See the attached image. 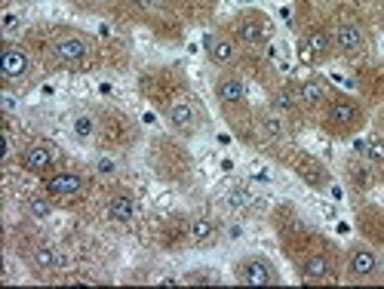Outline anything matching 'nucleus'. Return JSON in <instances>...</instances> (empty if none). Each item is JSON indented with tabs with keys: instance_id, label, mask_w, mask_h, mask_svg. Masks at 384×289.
I'll use <instances>...</instances> for the list:
<instances>
[{
	"instance_id": "3",
	"label": "nucleus",
	"mask_w": 384,
	"mask_h": 289,
	"mask_svg": "<svg viewBox=\"0 0 384 289\" xmlns=\"http://www.w3.org/2000/svg\"><path fill=\"white\" fill-rule=\"evenodd\" d=\"M378 271H381V258H378V253L372 246H366V244H357L351 249V256H348V274L353 277V280H375L378 277Z\"/></svg>"
},
{
	"instance_id": "27",
	"label": "nucleus",
	"mask_w": 384,
	"mask_h": 289,
	"mask_svg": "<svg viewBox=\"0 0 384 289\" xmlns=\"http://www.w3.org/2000/svg\"><path fill=\"white\" fill-rule=\"evenodd\" d=\"M4 22H6V28H16V16H13V13H6V16H4Z\"/></svg>"
},
{
	"instance_id": "12",
	"label": "nucleus",
	"mask_w": 384,
	"mask_h": 289,
	"mask_svg": "<svg viewBox=\"0 0 384 289\" xmlns=\"http://www.w3.org/2000/svg\"><path fill=\"white\" fill-rule=\"evenodd\" d=\"M108 219L117 222V225H129L136 219V197L129 191H117L114 197L108 200Z\"/></svg>"
},
{
	"instance_id": "25",
	"label": "nucleus",
	"mask_w": 384,
	"mask_h": 289,
	"mask_svg": "<svg viewBox=\"0 0 384 289\" xmlns=\"http://www.w3.org/2000/svg\"><path fill=\"white\" fill-rule=\"evenodd\" d=\"M129 4H133L138 13H151V9L157 6V0H129Z\"/></svg>"
},
{
	"instance_id": "5",
	"label": "nucleus",
	"mask_w": 384,
	"mask_h": 289,
	"mask_svg": "<svg viewBox=\"0 0 384 289\" xmlns=\"http://www.w3.org/2000/svg\"><path fill=\"white\" fill-rule=\"evenodd\" d=\"M53 55L59 62H65V65H77V62H83L89 55V40L87 37H80V34H65V37H59V40L53 43Z\"/></svg>"
},
{
	"instance_id": "6",
	"label": "nucleus",
	"mask_w": 384,
	"mask_h": 289,
	"mask_svg": "<svg viewBox=\"0 0 384 289\" xmlns=\"http://www.w3.org/2000/svg\"><path fill=\"white\" fill-rule=\"evenodd\" d=\"M332 40H335V50L341 55H357L363 50V43H366V37H363L357 22H339L332 31Z\"/></svg>"
},
{
	"instance_id": "7",
	"label": "nucleus",
	"mask_w": 384,
	"mask_h": 289,
	"mask_svg": "<svg viewBox=\"0 0 384 289\" xmlns=\"http://www.w3.org/2000/svg\"><path fill=\"white\" fill-rule=\"evenodd\" d=\"M234 31H237V37L243 43H265L268 40V34H270V28L268 22L261 18L258 13H246V16H240L237 18V25H234Z\"/></svg>"
},
{
	"instance_id": "1",
	"label": "nucleus",
	"mask_w": 384,
	"mask_h": 289,
	"mask_svg": "<svg viewBox=\"0 0 384 289\" xmlns=\"http://www.w3.org/2000/svg\"><path fill=\"white\" fill-rule=\"evenodd\" d=\"M234 277H237V283H243V286H274V283H280L277 268L270 265L265 256L237 258V265H234Z\"/></svg>"
},
{
	"instance_id": "24",
	"label": "nucleus",
	"mask_w": 384,
	"mask_h": 289,
	"mask_svg": "<svg viewBox=\"0 0 384 289\" xmlns=\"http://www.w3.org/2000/svg\"><path fill=\"white\" fill-rule=\"evenodd\" d=\"M298 59H302L305 65H317V55L311 53V46H307L305 37H302V40H298Z\"/></svg>"
},
{
	"instance_id": "22",
	"label": "nucleus",
	"mask_w": 384,
	"mask_h": 289,
	"mask_svg": "<svg viewBox=\"0 0 384 289\" xmlns=\"http://www.w3.org/2000/svg\"><path fill=\"white\" fill-rule=\"evenodd\" d=\"M71 133L77 136V138H83V142H87V138H89L92 133H96V120H92V114H77V117H74Z\"/></svg>"
},
{
	"instance_id": "11",
	"label": "nucleus",
	"mask_w": 384,
	"mask_h": 289,
	"mask_svg": "<svg viewBox=\"0 0 384 289\" xmlns=\"http://www.w3.org/2000/svg\"><path fill=\"white\" fill-rule=\"evenodd\" d=\"M212 89H215V99H219L221 105H240V102L246 99V83H243L237 74H221Z\"/></svg>"
},
{
	"instance_id": "14",
	"label": "nucleus",
	"mask_w": 384,
	"mask_h": 289,
	"mask_svg": "<svg viewBox=\"0 0 384 289\" xmlns=\"http://www.w3.org/2000/svg\"><path fill=\"white\" fill-rule=\"evenodd\" d=\"M329 274H332V262H329V256H323V253H314L302 262V277L311 283H320Z\"/></svg>"
},
{
	"instance_id": "2",
	"label": "nucleus",
	"mask_w": 384,
	"mask_h": 289,
	"mask_svg": "<svg viewBox=\"0 0 384 289\" xmlns=\"http://www.w3.org/2000/svg\"><path fill=\"white\" fill-rule=\"evenodd\" d=\"M360 108L353 99H332L329 102V111H326V124H329L332 133H353L360 126Z\"/></svg>"
},
{
	"instance_id": "26",
	"label": "nucleus",
	"mask_w": 384,
	"mask_h": 289,
	"mask_svg": "<svg viewBox=\"0 0 384 289\" xmlns=\"http://www.w3.org/2000/svg\"><path fill=\"white\" fill-rule=\"evenodd\" d=\"M99 173L111 175V173H114V160H105V157H102V160H99Z\"/></svg>"
},
{
	"instance_id": "18",
	"label": "nucleus",
	"mask_w": 384,
	"mask_h": 289,
	"mask_svg": "<svg viewBox=\"0 0 384 289\" xmlns=\"http://www.w3.org/2000/svg\"><path fill=\"white\" fill-rule=\"evenodd\" d=\"M53 194H31L28 197V212H31V219H50L53 216Z\"/></svg>"
},
{
	"instance_id": "16",
	"label": "nucleus",
	"mask_w": 384,
	"mask_h": 289,
	"mask_svg": "<svg viewBox=\"0 0 384 289\" xmlns=\"http://www.w3.org/2000/svg\"><path fill=\"white\" fill-rule=\"evenodd\" d=\"M295 92H298V102L307 105V108H317V105H323V102H326V87L320 80H305Z\"/></svg>"
},
{
	"instance_id": "20",
	"label": "nucleus",
	"mask_w": 384,
	"mask_h": 289,
	"mask_svg": "<svg viewBox=\"0 0 384 289\" xmlns=\"http://www.w3.org/2000/svg\"><path fill=\"white\" fill-rule=\"evenodd\" d=\"M261 133H265L268 138H280L286 133V126H283V117L280 114H274V111H265V114H261Z\"/></svg>"
},
{
	"instance_id": "10",
	"label": "nucleus",
	"mask_w": 384,
	"mask_h": 289,
	"mask_svg": "<svg viewBox=\"0 0 384 289\" xmlns=\"http://www.w3.org/2000/svg\"><path fill=\"white\" fill-rule=\"evenodd\" d=\"M83 175L74 173V170H65V173H55L53 179H46V191L53 194V197H77L83 191Z\"/></svg>"
},
{
	"instance_id": "4",
	"label": "nucleus",
	"mask_w": 384,
	"mask_h": 289,
	"mask_svg": "<svg viewBox=\"0 0 384 289\" xmlns=\"http://www.w3.org/2000/svg\"><path fill=\"white\" fill-rule=\"evenodd\" d=\"M203 46H206V55H209V62L215 65V68H228V65H234L237 62V55H240L237 43H234L231 37H224V34H209L203 40Z\"/></svg>"
},
{
	"instance_id": "8",
	"label": "nucleus",
	"mask_w": 384,
	"mask_h": 289,
	"mask_svg": "<svg viewBox=\"0 0 384 289\" xmlns=\"http://www.w3.org/2000/svg\"><path fill=\"white\" fill-rule=\"evenodd\" d=\"M0 71H4L6 80H18V77H25V74L31 71V59H28V53L22 50V46L9 43L4 50V55H0Z\"/></svg>"
},
{
	"instance_id": "15",
	"label": "nucleus",
	"mask_w": 384,
	"mask_h": 289,
	"mask_svg": "<svg viewBox=\"0 0 384 289\" xmlns=\"http://www.w3.org/2000/svg\"><path fill=\"white\" fill-rule=\"evenodd\" d=\"M166 120H170V126H175V129H191L197 124V111H194L191 102L182 99V102H172V105H170Z\"/></svg>"
},
{
	"instance_id": "17",
	"label": "nucleus",
	"mask_w": 384,
	"mask_h": 289,
	"mask_svg": "<svg viewBox=\"0 0 384 289\" xmlns=\"http://www.w3.org/2000/svg\"><path fill=\"white\" fill-rule=\"evenodd\" d=\"M34 265H37V271H55V268L62 265L59 249L50 244H37L34 246Z\"/></svg>"
},
{
	"instance_id": "9",
	"label": "nucleus",
	"mask_w": 384,
	"mask_h": 289,
	"mask_svg": "<svg viewBox=\"0 0 384 289\" xmlns=\"http://www.w3.org/2000/svg\"><path fill=\"white\" fill-rule=\"evenodd\" d=\"M53 160H55V145L53 142H34V145H28L25 154H22V163H25L28 173H46L53 166Z\"/></svg>"
},
{
	"instance_id": "13",
	"label": "nucleus",
	"mask_w": 384,
	"mask_h": 289,
	"mask_svg": "<svg viewBox=\"0 0 384 289\" xmlns=\"http://www.w3.org/2000/svg\"><path fill=\"white\" fill-rule=\"evenodd\" d=\"M305 40H307V46H311V53L317 55V62H326L332 55V50H335L332 34L326 31V28H320V25H314L311 31L305 34Z\"/></svg>"
},
{
	"instance_id": "21",
	"label": "nucleus",
	"mask_w": 384,
	"mask_h": 289,
	"mask_svg": "<svg viewBox=\"0 0 384 289\" xmlns=\"http://www.w3.org/2000/svg\"><path fill=\"white\" fill-rule=\"evenodd\" d=\"M360 151L366 154L372 163H384V138L381 136H369L366 142L360 145Z\"/></svg>"
},
{
	"instance_id": "19",
	"label": "nucleus",
	"mask_w": 384,
	"mask_h": 289,
	"mask_svg": "<svg viewBox=\"0 0 384 289\" xmlns=\"http://www.w3.org/2000/svg\"><path fill=\"white\" fill-rule=\"evenodd\" d=\"M212 237H215V222H212V219L200 216V219H194V222H191V240H194L197 246L209 244Z\"/></svg>"
},
{
	"instance_id": "23",
	"label": "nucleus",
	"mask_w": 384,
	"mask_h": 289,
	"mask_svg": "<svg viewBox=\"0 0 384 289\" xmlns=\"http://www.w3.org/2000/svg\"><path fill=\"white\" fill-rule=\"evenodd\" d=\"M302 102H298V92H289V89H280L274 92V108L280 111H295Z\"/></svg>"
}]
</instances>
